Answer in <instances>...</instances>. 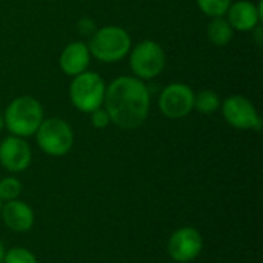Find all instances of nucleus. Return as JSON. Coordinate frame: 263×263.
Wrapping results in <instances>:
<instances>
[{
    "instance_id": "obj_16",
    "label": "nucleus",
    "mask_w": 263,
    "mask_h": 263,
    "mask_svg": "<svg viewBox=\"0 0 263 263\" xmlns=\"http://www.w3.org/2000/svg\"><path fill=\"white\" fill-rule=\"evenodd\" d=\"M199 9L210 18L225 17L233 0H196Z\"/></svg>"
},
{
    "instance_id": "obj_12",
    "label": "nucleus",
    "mask_w": 263,
    "mask_h": 263,
    "mask_svg": "<svg viewBox=\"0 0 263 263\" xmlns=\"http://www.w3.org/2000/svg\"><path fill=\"white\" fill-rule=\"evenodd\" d=\"M91 52L85 42H71L68 43L59 57V66L62 72L68 77H76L88 71L91 63Z\"/></svg>"
},
{
    "instance_id": "obj_8",
    "label": "nucleus",
    "mask_w": 263,
    "mask_h": 263,
    "mask_svg": "<svg viewBox=\"0 0 263 263\" xmlns=\"http://www.w3.org/2000/svg\"><path fill=\"white\" fill-rule=\"evenodd\" d=\"M194 91L182 82L166 85L159 96L160 112L173 120L186 117L194 109Z\"/></svg>"
},
{
    "instance_id": "obj_21",
    "label": "nucleus",
    "mask_w": 263,
    "mask_h": 263,
    "mask_svg": "<svg viewBox=\"0 0 263 263\" xmlns=\"http://www.w3.org/2000/svg\"><path fill=\"white\" fill-rule=\"evenodd\" d=\"M5 129V122H3V116L0 114V133Z\"/></svg>"
},
{
    "instance_id": "obj_14",
    "label": "nucleus",
    "mask_w": 263,
    "mask_h": 263,
    "mask_svg": "<svg viewBox=\"0 0 263 263\" xmlns=\"http://www.w3.org/2000/svg\"><path fill=\"white\" fill-rule=\"evenodd\" d=\"M234 32L236 31L231 28V25L228 23V20L225 17L211 18V22L208 23V28H206V35H208L210 42L217 46H227L233 40Z\"/></svg>"
},
{
    "instance_id": "obj_17",
    "label": "nucleus",
    "mask_w": 263,
    "mask_h": 263,
    "mask_svg": "<svg viewBox=\"0 0 263 263\" xmlns=\"http://www.w3.org/2000/svg\"><path fill=\"white\" fill-rule=\"evenodd\" d=\"M22 193V183L15 177H5L0 180V199L2 202L14 200Z\"/></svg>"
},
{
    "instance_id": "obj_9",
    "label": "nucleus",
    "mask_w": 263,
    "mask_h": 263,
    "mask_svg": "<svg viewBox=\"0 0 263 263\" xmlns=\"http://www.w3.org/2000/svg\"><path fill=\"white\" fill-rule=\"evenodd\" d=\"M202 234L196 228L190 227H183L174 231L168 240V254L174 262H191L202 253Z\"/></svg>"
},
{
    "instance_id": "obj_18",
    "label": "nucleus",
    "mask_w": 263,
    "mask_h": 263,
    "mask_svg": "<svg viewBox=\"0 0 263 263\" xmlns=\"http://www.w3.org/2000/svg\"><path fill=\"white\" fill-rule=\"evenodd\" d=\"M3 263H37V259L26 248H11L5 253Z\"/></svg>"
},
{
    "instance_id": "obj_5",
    "label": "nucleus",
    "mask_w": 263,
    "mask_h": 263,
    "mask_svg": "<svg viewBox=\"0 0 263 263\" xmlns=\"http://www.w3.org/2000/svg\"><path fill=\"white\" fill-rule=\"evenodd\" d=\"M34 136L39 148L52 157L66 156L74 145L72 128L66 120L60 117L43 119Z\"/></svg>"
},
{
    "instance_id": "obj_19",
    "label": "nucleus",
    "mask_w": 263,
    "mask_h": 263,
    "mask_svg": "<svg viewBox=\"0 0 263 263\" xmlns=\"http://www.w3.org/2000/svg\"><path fill=\"white\" fill-rule=\"evenodd\" d=\"M89 116H91V125L96 129H105V128H108L111 125V117H109L108 111L103 106L97 108Z\"/></svg>"
},
{
    "instance_id": "obj_7",
    "label": "nucleus",
    "mask_w": 263,
    "mask_h": 263,
    "mask_svg": "<svg viewBox=\"0 0 263 263\" xmlns=\"http://www.w3.org/2000/svg\"><path fill=\"white\" fill-rule=\"evenodd\" d=\"M220 111L227 123L236 129H262V119L259 116V111L256 109L254 103L245 96L234 94L227 97L220 105Z\"/></svg>"
},
{
    "instance_id": "obj_11",
    "label": "nucleus",
    "mask_w": 263,
    "mask_h": 263,
    "mask_svg": "<svg viewBox=\"0 0 263 263\" xmlns=\"http://www.w3.org/2000/svg\"><path fill=\"white\" fill-rule=\"evenodd\" d=\"M262 15V2L254 3L251 0H237L228 8L225 18L234 31L253 32L260 25Z\"/></svg>"
},
{
    "instance_id": "obj_6",
    "label": "nucleus",
    "mask_w": 263,
    "mask_h": 263,
    "mask_svg": "<svg viewBox=\"0 0 263 263\" xmlns=\"http://www.w3.org/2000/svg\"><path fill=\"white\" fill-rule=\"evenodd\" d=\"M128 57L133 76L143 82L159 77L166 66L165 49L154 40H143L137 43L131 48Z\"/></svg>"
},
{
    "instance_id": "obj_3",
    "label": "nucleus",
    "mask_w": 263,
    "mask_h": 263,
    "mask_svg": "<svg viewBox=\"0 0 263 263\" xmlns=\"http://www.w3.org/2000/svg\"><path fill=\"white\" fill-rule=\"evenodd\" d=\"M91 57L102 63H117L128 57L133 42L128 31L122 26L108 25L94 31L86 43Z\"/></svg>"
},
{
    "instance_id": "obj_2",
    "label": "nucleus",
    "mask_w": 263,
    "mask_h": 263,
    "mask_svg": "<svg viewBox=\"0 0 263 263\" xmlns=\"http://www.w3.org/2000/svg\"><path fill=\"white\" fill-rule=\"evenodd\" d=\"M45 119L42 103L32 96H18L9 102L5 109L3 122L11 136L31 137Z\"/></svg>"
},
{
    "instance_id": "obj_4",
    "label": "nucleus",
    "mask_w": 263,
    "mask_h": 263,
    "mask_svg": "<svg viewBox=\"0 0 263 263\" xmlns=\"http://www.w3.org/2000/svg\"><path fill=\"white\" fill-rule=\"evenodd\" d=\"M106 83L103 77L94 71H85L72 77L69 83V100L72 106L85 114H91L97 108L103 106Z\"/></svg>"
},
{
    "instance_id": "obj_13",
    "label": "nucleus",
    "mask_w": 263,
    "mask_h": 263,
    "mask_svg": "<svg viewBox=\"0 0 263 263\" xmlns=\"http://www.w3.org/2000/svg\"><path fill=\"white\" fill-rule=\"evenodd\" d=\"M0 216L3 223L17 233H26L34 225V211L22 200H9L2 205Z\"/></svg>"
},
{
    "instance_id": "obj_10",
    "label": "nucleus",
    "mask_w": 263,
    "mask_h": 263,
    "mask_svg": "<svg viewBox=\"0 0 263 263\" xmlns=\"http://www.w3.org/2000/svg\"><path fill=\"white\" fill-rule=\"evenodd\" d=\"M32 160L29 143L23 137L9 136L0 143V165L9 173L25 171Z\"/></svg>"
},
{
    "instance_id": "obj_1",
    "label": "nucleus",
    "mask_w": 263,
    "mask_h": 263,
    "mask_svg": "<svg viewBox=\"0 0 263 263\" xmlns=\"http://www.w3.org/2000/svg\"><path fill=\"white\" fill-rule=\"evenodd\" d=\"M103 108L111 117V123L122 129L140 128L151 108V94L143 80L134 76H120L106 85Z\"/></svg>"
},
{
    "instance_id": "obj_22",
    "label": "nucleus",
    "mask_w": 263,
    "mask_h": 263,
    "mask_svg": "<svg viewBox=\"0 0 263 263\" xmlns=\"http://www.w3.org/2000/svg\"><path fill=\"white\" fill-rule=\"evenodd\" d=\"M2 205H3V203H2V199H0V210H2Z\"/></svg>"
},
{
    "instance_id": "obj_15",
    "label": "nucleus",
    "mask_w": 263,
    "mask_h": 263,
    "mask_svg": "<svg viewBox=\"0 0 263 263\" xmlns=\"http://www.w3.org/2000/svg\"><path fill=\"white\" fill-rule=\"evenodd\" d=\"M222 99L217 92L213 89H203L197 94H194V109L200 114L210 116L220 109Z\"/></svg>"
},
{
    "instance_id": "obj_20",
    "label": "nucleus",
    "mask_w": 263,
    "mask_h": 263,
    "mask_svg": "<svg viewBox=\"0 0 263 263\" xmlns=\"http://www.w3.org/2000/svg\"><path fill=\"white\" fill-rule=\"evenodd\" d=\"M3 257H5V248H3V245L0 243V263H3Z\"/></svg>"
}]
</instances>
